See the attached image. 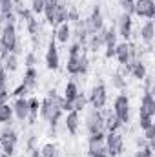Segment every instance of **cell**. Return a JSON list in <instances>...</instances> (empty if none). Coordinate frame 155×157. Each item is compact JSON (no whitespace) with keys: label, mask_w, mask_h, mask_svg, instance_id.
<instances>
[{"label":"cell","mask_w":155,"mask_h":157,"mask_svg":"<svg viewBox=\"0 0 155 157\" xmlns=\"http://www.w3.org/2000/svg\"><path fill=\"white\" fill-rule=\"evenodd\" d=\"M7 53H15V55L22 53L15 24H4V28H2V35H0V60H4V57Z\"/></svg>","instance_id":"cell-1"},{"label":"cell","mask_w":155,"mask_h":157,"mask_svg":"<svg viewBox=\"0 0 155 157\" xmlns=\"http://www.w3.org/2000/svg\"><path fill=\"white\" fill-rule=\"evenodd\" d=\"M17 143H18V133L13 130V128H4L0 132V150L6 154V155H13L15 150H17Z\"/></svg>","instance_id":"cell-2"},{"label":"cell","mask_w":155,"mask_h":157,"mask_svg":"<svg viewBox=\"0 0 155 157\" xmlns=\"http://www.w3.org/2000/svg\"><path fill=\"white\" fill-rule=\"evenodd\" d=\"M84 26H86V31L88 35H93V33H99L102 28H104V17H102V11L99 6H93L89 17L84 20Z\"/></svg>","instance_id":"cell-3"},{"label":"cell","mask_w":155,"mask_h":157,"mask_svg":"<svg viewBox=\"0 0 155 157\" xmlns=\"http://www.w3.org/2000/svg\"><path fill=\"white\" fill-rule=\"evenodd\" d=\"M113 113L122 124L130 122V99H128L126 93H120V95L115 97V101H113Z\"/></svg>","instance_id":"cell-4"},{"label":"cell","mask_w":155,"mask_h":157,"mask_svg":"<svg viewBox=\"0 0 155 157\" xmlns=\"http://www.w3.org/2000/svg\"><path fill=\"white\" fill-rule=\"evenodd\" d=\"M86 130L88 133H97V132H104V113L102 110H95L91 108L86 115Z\"/></svg>","instance_id":"cell-5"},{"label":"cell","mask_w":155,"mask_h":157,"mask_svg":"<svg viewBox=\"0 0 155 157\" xmlns=\"http://www.w3.org/2000/svg\"><path fill=\"white\" fill-rule=\"evenodd\" d=\"M104 144H106V150H108V157H119L124 150V139L119 132L108 133L106 139H104Z\"/></svg>","instance_id":"cell-6"},{"label":"cell","mask_w":155,"mask_h":157,"mask_svg":"<svg viewBox=\"0 0 155 157\" xmlns=\"http://www.w3.org/2000/svg\"><path fill=\"white\" fill-rule=\"evenodd\" d=\"M89 102H91V108L95 110H102L108 102V90L102 82H99L97 86H93L91 93H89Z\"/></svg>","instance_id":"cell-7"},{"label":"cell","mask_w":155,"mask_h":157,"mask_svg":"<svg viewBox=\"0 0 155 157\" xmlns=\"http://www.w3.org/2000/svg\"><path fill=\"white\" fill-rule=\"evenodd\" d=\"M133 15H137L141 18H146V20H153L155 18V2L153 0H135Z\"/></svg>","instance_id":"cell-8"},{"label":"cell","mask_w":155,"mask_h":157,"mask_svg":"<svg viewBox=\"0 0 155 157\" xmlns=\"http://www.w3.org/2000/svg\"><path fill=\"white\" fill-rule=\"evenodd\" d=\"M46 68L51 70V71H57L59 66H60V57H59V49H57V40H55V35L53 39L49 40V46H47V51H46Z\"/></svg>","instance_id":"cell-9"},{"label":"cell","mask_w":155,"mask_h":157,"mask_svg":"<svg viewBox=\"0 0 155 157\" xmlns=\"http://www.w3.org/2000/svg\"><path fill=\"white\" fill-rule=\"evenodd\" d=\"M115 29H117V35L122 37L124 42H128V40L131 39V35H133V20H131V15L122 13L119 17V24H117Z\"/></svg>","instance_id":"cell-10"},{"label":"cell","mask_w":155,"mask_h":157,"mask_svg":"<svg viewBox=\"0 0 155 157\" xmlns=\"http://www.w3.org/2000/svg\"><path fill=\"white\" fill-rule=\"evenodd\" d=\"M13 115L18 121H28L29 115V106H28V99L26 97H17L13 102Z\"/></svg>","instance_id":"cell-11"},{"label":"cell","mask_w":155,"mask_h":157,"mask_svg":"<svg viewBox=\"0 0 155 157\" xmlns=\"http://www.w3.org/2000/svg\"><path fill=\"white\" fill-rule=\"evenodd\" d=\"M113 57L119 60L120 66L128 64V62L131 60V59H130V42H119V44L115 46V53H113Z\"/></svg>","instance_id":"cell-12"},{"label":"cell","mask_w":155,"mask_h":157,"mask_svg":"<svg viewBox=\"0 0 155 157\" xmlns=\"http://www.w3.org/2000/svg\"><path fill=\"white\" fill-rule=\"evenodd\" d=\"M78 126H80V113L75 112V110L68 112V115H66V130H68V133L77 135Z\"/></svg>","instance_id":"cell-13"},{"label":"cell","mask_w":155,"mask_h":157,"mask_svg":"<svg viewBox=\"0 0 155 157\" xmlns=\"http://www.w3.org/2000/svg\"><path fill=\"white\" fill-rule=\"evenodd\" d=\"M155 37V26H153V20H146L144 26L141 28V40L148 44V49H152V42H153Z\"/></svg>","instance_id":"cell-14"},{"label":"cell","mask_w":155,"mask_h":157,"mask_svg":"<svg viewBox=\"0 0 155 157\" xmlns=\"http://www.w3.org/2000/svg\"><path fill=\"white\" fill-rule=\"evenodd\" d=\"M88 155L89 157H108V150L104 141H91L88 143Z\"/></svg>","instance_id":"cell-15"},{"label":"cell","mask_w":155,"mask_h":157,"mask_svg":"<svg viewBox=\"0 0 155 157\" xmlns=\"http://www.w3.org/2000/svg\"><path fill=\"white\" fill-rule=\"evenodd\" d=\"M141 112L148 113V115H155V97H153V91H148L142 95L141 99Z\"/></svg>","instance_id":"cell-16"},{"label":"cell","mask_w":155,"mask_h":157,"mask_svg":"<svg viewBox=\"0 0 155 157\" xmlns=\"http://www.w3.org/2000/svg\"><path fill=\"white\" fill-rule=\"evenodd\" d=\"M120 126H122V122L115 117L113 112H108V113L104 115V132H108V133H115V132L120 130Z\"/></svg>","instance_id":"cell-17"},{"label":"cell","mask_w":155,"mask_h":157,"mask_svg":"<svg viewBox=\"0 0 155 157\" xmlns=\"http://www.w3.org/2000/svg\"><path fill=\"white\" fill-rule=\"evenodd\" d=\"M70 39H71V26H70V22H62L60 26H57L55 40H59L60 44H68Z\"/></svg>","instance_id":"cell-18"},{"label":"cell","mask_w":155,"mask_h":157,"mask_svg":"<svg viewBox=\"0 0 155 157\" xmlns=\"http://www.w3.org/2000/svg\"><path fill=\"white\" fill-rule=\"evenodd\" d=\"M22 84H26V86L29 88V91L35 90L37 84H39V71H37L35 68H26V73H24V80H22Z\"/></svg>","instance_id":"cell-19"},{"label":"cell","mask_w":155,"mask_h":157,"mask_svg":"<svg viewBox=\"0 0 155 157\" xmlns=\"http://www.w3.org/2000/svg\"><path fill=\"white\" fill-rule=\"evenodd\" d=\"M28 106H29V115H28V121H29V124H35V121L39 119L40 99H39V97H29V99H28Z\"/></svg>","instance_id":"cell-20"},{"label":"cell","mask_w":155,"mask_h":157,"mask_svg":"<svg viewBox=\"0 0 155 157\" xmlns=\"http://www.w3.org/2000/svg\"><path fill=\"white\" fill-rule=\"evenodd\" d=\"M130 75H133L137 80H142V78L148 75V71H146V66H144V62H142L141 59H137V60H131V71H130Z\"/></svg>","instance_id":"cell-21"},{"label":"cell","mask_w":155,"mask_h":157,"mask_svg":"<svg viewBox=\"0 0 155 157\" xmlns=\"http://www.w3.org/2000/svg\"><path fill=\"white\" fill-rule=\"evenodd\" d=\"M2 66L6 68V71H17L18 70V55L15 53H7L2 60Z\"/></svg>","instance_id":"cell-22"},{"label":"cell","mask_w":155,"mask_h":157,"mask_svg":"<svg viewBox=\"0 0 155 157\" xmlns=\"http://www.w3.org/2000/svg\"><path fill=\"white\" fill-rule=\"evenodd\" d=\"M86 44H88V49L93 51V53H97L100 48H104V42H102L100 33H93V35H89V39H88Z\"/></svg>","instance_id":"cell-23"},{"label":"cell","mask_w":155,"mask_h":157,"mask_svg":"<svg viewBox=\"0 0 155 157\" xmlns=\"http://www.w3.org/2000/svg\"><path fill=\"white\" fill-rule=\"evenodd\" d=\"M13 117V106H9L7 102H0V124L11 122Z\"/></svg>","instance_id":"cell-24"},{"label":"cell","mask_w":155,"mask_h":157,"mask_svg":"<svg viewBox=\"0 0 155 157\" xmlns=\"http://www.w3.org/2000/svg\"><path fill=\"white\" fill-rule=\"evenodd\" d=\"M26 28H28V33L31 35L33 42L37 44V37H39V33H40V24H39V20L33 17L31 20H28V22H26Z\"/></svg>","instance_id":"cell-25"},{"label":"cell","mask_w":155,"mask_h":157,"mask_svg":"<svg viewBox=\"0 0 155 157\" xmlns=\"http://www.w3.org/2000/svg\"><path fill=\"white\" fill-rule=\"evenodd\" d=\"M78 93V86L75 80H70L68 84H66V88H64V99L66 101H73L75 97H77Z\"/></svg>","instance_id":"cell-26"},{"label":"cell","mask_w":155,"mask_h":157,"mask_svg":"<svg viewBox=\"0 0 155 157\" xmlns=\"http://www.w3.org/2000/svg\"><path fill=\"white\" fill-rule=\"evenodd\" d=\"M70 102H71V108H73L75 112H78V113H80V112L86 108V104H88V99H86V95H84V93H80V91H78L77 97H75L73 101H70Z\"/></svg>","instance_id":"cell-27"},{"label":"cell","mask_w":155,"mask_h":157,"mask_svg":"<svg viewBox=\"0 0 155 157\" xmlns=\"http://www.w3.org/2000/svg\"><path fill=\"white\" fill-rule=\"evenodd\" d=\"M78 59H80V55H70L68 57L66 70L70 75H78Z\"/></svg>","instance_id":"cell-28"},{"label":"cell","mask_w":155,"mask_h":157,"mask_svg":"<svg viewBox=\"0 0 155 157\" xmlns=\"http://www.w3.org/2000/svg\"><path fill=\"white\" fill-rule=\"evenodd\" d=\"M88 70H89V59H88V55L82 51V53H80V59H78V75H86Z\"/></svg>","instance_id":"cell-29"},{"label":"cell","mask_w":155,"mask_h":157,"mask_svg":"<svg viewBox=\"0 0 155 157\" xmlns=\"http://www.w3.org/2000/svg\"><path fill=\"white\" fill-rule=\"evenodd\" d=\"M152 124H153V117L152 115H148L144 112H139V126H141V130H146Z\"/></svg>","instance_id":"cell-30"},{"label":"cell","mask_w":155,"mask_h":157,"mask_svg":"<svg viewBox=\"0 0 155 157\" xmlns=\"http://www.w3.org/2000/svg\"><path fill=\"white\" fill-rule=\"evenodd\" d=\"M40 155L42 157H57V146L53 143H47L40 148Z\"/></svg>","instance_id":"cell-31"},{"label":"cell","mask_w":155,"mask_h":157,"mask_svg":"<svg viewBox=\"0 0 155 157\" xmlns=\"http://www.w3.org/2000/svg\"><path fill=\"white\" fill-rule=\"evenodd\" d=\"M112 86L117 88V90H126V78L122 77L120 73H115V75H112Z\"/></svg>","instance_id":"cell-32"},{"label":"cell","mask_w":155,"mask_h":157,"mask_svg":"<svg viewBox=\"0 0 155 157\" xmlns=\"http://www.w3.org/2000/svg\"><path fill=\"white\" fill-rule=\"evenodd\" d=\"M44 6H46V2L44 0H31V13L33 15H42L44 13Z\"/></svg>","instance_id":"cell-33"},{"label":"cell","mask_w":155,"mask_h":157,"mask_svg":"<svg viewBox=\"0 0 155 157\" xmlns=\"http://www.w3.org/2000/svg\"><path fill=\"white\" fill-rule=\"evenodd\" d=\"M15 13H17V17H20L24 22H28V20H31V18L35 17V15L31 13V9H29V7H20V9H17Z\"/></svg>","instance_id":"cell-34"},{"label":"cell","mask_w":155,"mask_h":157,"mask_svg":"<svg viewBox=\"0 0 155 157\" xmlns=\"http://www.w3.org/2000/svg\"><path fill=\"white\" fill-rule=\"evenodd\" d=\"M28 93H29V88H28L26 84H18V86L11 91V95H13L15 99H17V97H26Z\"/></svg>","instance_id":"cell-35"},{"label":"cell","mask_w":155,"mask_h":157,"mask_svg":"<svg viewBox=\"0 0 155 157\" xmlns=\"http://www.w3.org/2000/svg\"><path fill=\"white\" fill-rule=\"evenodd\" d=\"M133 6H135V0H120L122 13H126V15H133Z\"/></svg>","instance_id":"cell-36"},{"label":"cell","mask_w":155,"mask_h":157,"mask_svg":"<svg viewBox=\"0 0 155 157\" xmlns=\"http://www.w3.org/2000/svg\"><path fill=\"white\" fill-rule=\"evenodd\" d=\"M0 18L4 24H15L17 22V13L15 11H9V13H0Z\"/></svg>","instance_id":"cell-37"},{"label":"cell","mask_w":155,"mask_h":157,"mask_svg":"<svg viewBox=\"0 0 155 157\" xmlns=\"http://www.w3.org/2000/svg\"><path fill=\"white\" fill-rule=\"evenodd\" d=\"M9 11H15L13 0H0V13H9Z\"/></svg>","instance_id":"cell-38"},{"label":"cell","mask_w":155,"mask_h":157,"mask_svg":"<svg viewBox=\"0 0 155 157\" xmlns=\"http://www.w3.org/2000/svg\"><path fill=\"white\" fill-rule=\"evenodd\" d=\"M133 157H155V155H153V150L150 146H144V148H139Z\"/></svg>","instance_id":"cell-39"},{"label":"cell","mask_w":155,"mask_h":157,"mask_svg":"<svg viewBox=\"0 0 155 157\" xmlns=\"http://www.w3.org/2000/svg\"><path fill=\"white\" fill-rule=\"evenodd\" d=\"M24 64H26V68H35V64H37V57H35L33 51L28 53V55L24 57Z\"/></svg>","instance_id":"cell-40"},{"label":"cell","mask_w":155,"mask_h":157,"mask_svg":"<svg viewBox=\"0 0 155 157\" xmlns=\"http://www.w3.org/2000/svg\"><path fill=\"white\" fill-rule=\"evenodd\" d=\"M77 20H80L78 9H75V7H68V22H77Z\"/></svg>","instance_id":"cell-41"},{"label":"cell","mask_w":155,"mask_h":157,"mask_svg":"<svg viewBox=\"0 0 155 157\" xmlns=\"http://www.w3.org/2000/svg\"><path fill=\"white\" fill-rule=\"evenodd\" d=\"M144 132V139L146 141H153L155 139V124H152L150 128H146V130H142Z\"/></svg>","instance_id":"cell-42"},{"label":"cell","mask_w":155,"mask_h":157,"mask_svg":"<svg viewBox=\"0 0 155 157\" xmlns=\"http://www.w3.org/2000/svg\"><path fill=\"white\" fill-rule=\"evenodd\" d=\"M0 88H7V71L4 66H0Z\"/></svg>","instance_id":"cell-43"},{"label":"cell","mask_w":155,"mask_h":157,"mask_svg":"<svg viewBox=\"0 0 155 157\" xmlns=\"http://www.w3.org/2000/svg\"><path fill=\"white\" fill-rule=\"evenodd\" d=\"M142 80H144V93L152 91V86H153V80H152V77H148V75H146Z\"/></svg>","instance_id":"cell-44"},{"label":"cell","mask_w":155,"mask_h":157,"mask_svg":"<svg viewBox=\"0 0 155 157\" xmlns=\"http://www.w3.org/2000/svg\"><path fill=\"white\" fill-rule=\"evenodd\" d=\"M9 90L7 88H0V102H7V99H9Z\"/></svg>","instance_id":"cell-45"},{"label":"cell","mask_w":155,"mask_h":157,"mask_svg":"<svg viewBox=\"0 0 155 157\" xmlns=\"http://www.w3.org/2000/svg\"><path fill=\"white\" fill-rule=\"evenodd\" d=\"M135 143H137V146H139V148H144V146H148V141H146L144 137H137V141H135Z\"/></svg>","instance_id":"cell-46"},{"label":"cell","mask_w":155,"mask_h":157,"mask_svg":"<svg viewBox=\"0 0 155 157\" xmlns=\"http://www.w3.org/2000/svg\"><path fill=\"white\" fill-rule=\"evenodd\" d=\"M35 141H37V137H35V135H31V137H29V141H28V150H33V148H35Z\"/></svg>","instance_id":"cell-47"},{"label":"cell","mask_w":155,"mask_h":157,"mask_svg":"<svg viewBox=\"0 0 155 157\" xmlns=\"http://www.w3.org/2000/svg\"><path fill=\"white\" fill-rule=\"evenodd\" d=\"M29 157H42V155H40V150H39V148L29 150Z\"/></svg>","instance_id":"cell-48"},{"label":"cell","mask_w":155,"mask_h":157,"mask_svg":"<svg viewBox=\"0 0 155 157\" xmlns=\"http://www.w3.org/2000/svg\"><path fill=\"white\" fill-rule=\"evenodd\" d=\"M0 157H9V155H6V154H4V152L0 150Z\"/></svg>","instance_id":"cell-49"}]
</instances>
